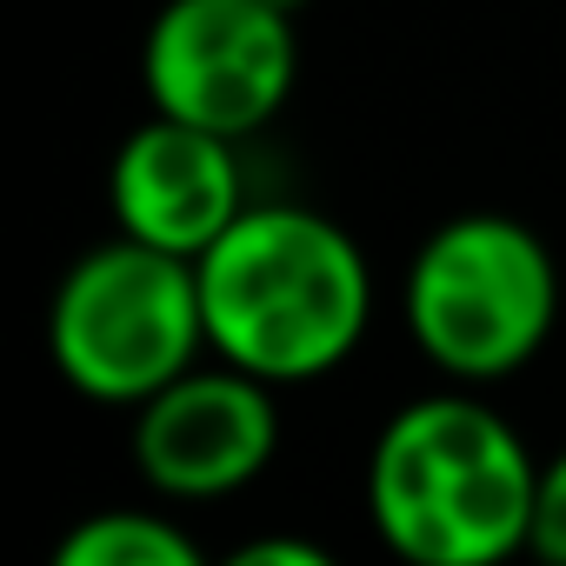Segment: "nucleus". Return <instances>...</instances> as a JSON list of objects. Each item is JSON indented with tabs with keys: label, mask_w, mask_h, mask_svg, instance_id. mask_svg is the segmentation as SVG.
<instances>
[{
	"label": "nucleus",
	"mask_w": 566,
	"mask_h": 566,
	"mask_svg": "<svg viewBox=\"0 0 566 566\" xmlns=\"http://www.w3.org/2000/svg\"><path fill=\"white\" fill-rule=\"evenodd\" d=\"M193 266L213 360L266 387L334 374L374 321L367 253L340 220L314 207L260 200Z\"/></svg>",
	"instance_id": "1"
},
{
	"label": "nucleus",
	"mask_w": 566,
	"mask_h": 566,
	"mask_svg": "<svg viewBox=\"0 0 566 566\" xmlns=\"http://www.w3.org/2000/svg\"><path fill=\"white\" fill-rule=\"evenodd\" d=\"M539 460L467 387L407 400L367 460V513L407 566H506L533 546Z\"/></svg>",
	"instance_id": "2"
},
{
	"label": "nucleus",
	"mask_w": 566,
	"mask_h": 566,
	"mask_svg": "<svg viewBox=\"0 0 566 566\" xmlns=\"http://www.w3.org/2000/svg\"><path fill=\"white\" fill-rule=\"evenodd\" d=\"M400 314L413 347L447 380L486 387L520 374L546 347L559 321V273L526 220L453 213L413 247Z\"/></svg>",
	"instance_id": "3"
},
{
	"label": "nucleus",
	"mask_w": 566,
	"mask_h": 566,
	"mask_svg": "<svg viewBox=\"0 0 566 566\" xmlns=\"http://www.w3.org/2000/svg\"><path fill=\"white\" fill-rule=\"evenodd\" d=\"M200 347L207 307L193 260L114 233L61 273L48 307V354L81 400L147 407L160 387L200 367Z\"/></svg>",
	"instance_id": "4"
},
{
	"label": "nucleus",
	"mask_w": 566,
	"mask_h": 566,
	"mask_svg": "<svg viewBox=\"0 0 566 566\" xmlns=\"http://www.w3.org/2000/svg\"><path fill=\"white\" fill-rule=\"evenodd\" d=\"M301 41L273 0H167L140 41V87L154 114L247 140L294 94Z\"/></svg>",
	"instance_id": "5"
},
{
	"label": "nucleus",
	"mask_w": 566,
	"mask_h": 566,
	"mask_svg": "<svg viewBox=\"0 0 566 566\" xmlns=\"http://www.w3.org/2000/svg\"><path fill=\"white\" fill-rule=\"evenodd\" d=\"M280 447L273 387L213 360L187 367L147 407H134V467L167 500H227L266 473Z\"/></svg>",
	"instance_id": "6"
},
{
	"label": "nucleus",
	"mask_w": 566,
	"mask_h": 566,
	"mask_svg": "<svg viewBox=\"0 0 566 566\" xmlns=\"http://www.w3.org/2000/svg\"><path fill=\"white\" fill-rule=\"evenodd\" d=\"M107 207L127 240L200 260L253 200L240 187V160H233L227 134L154 114L120 140V154L107 167Z\"/></svg>",
	"instance_id": "7"
},
{
	"label": "nucleus",
	"mask_w": 566,
	"mask_h": 566,
	"mask_svg": "<svg viewBox=\"0 0 566 566\" xmlns=\"http://www.w3.org/2000/svg\"><path fill=\"white\" fill-rule=\"evenodd\" d=\"M48 566H213L174 520L147 506H107L61 533Z\"/></svg>",
	"instance_id": "8"
},
{
	"label": "nucleus",
	"mask_w": 566,
	"mask_h": 566,
	"mask_svg": "<svg viewBox=\"0 0 566 566\" xmlns=\"http://www.w3.org/2000/svg\"><path fill=\"white\" fill-rule=\"evenodd\" d=\"M533 559L566 566V447L539 460V493H533Z\"/></svg>",
	"instance_id": "9"
},
{
	"label": "nucleus",
	"mask_w": 566,
	"mask_h": 566,
	"mask_svg": "<svg viewBox=\"0 0 566 566\" xmlns=\"http://www.w3.org/2000/svg\"><path fill=\"white\" fill-rule=\"evenodd\" d=\"M213 566H340L327 546H314V539H301V533H266V539H247V546H233L227 559H213Z\"/></svg>",
	"instance_id": "10"
},
{
	"label": "nucleus",
	"mask_w": 566,
	"mask_h": 566,
	"mask_svg": "<svg viewBox=\"0 0 566 566\" xmlns=\"http://www.w3.org/2000/svg\"><path fill=\"white\" fill-rule=\"evenodd\" d=\"M273 8H287V14H294V8H301V0H273Z\"/></svg>",
	"instance_id": "11"
}]
</instances>
